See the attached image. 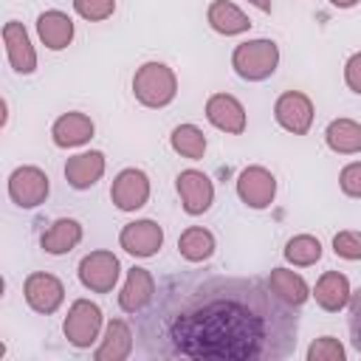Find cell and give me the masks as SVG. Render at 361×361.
I'll use <instances>...</instances> for the list:
<instances>
[{
  "instance_id": "obj_1",
  "label": "cell",
  "mask_w": 361,
  "mask_h": 361,
  "mask_svg": "<svg viewBox=\"0 0 361 361\" xmlns=\"http://www.w3.org/2000/svg\"><path fill=\"white\" fill-rule=\"evenodd\" d=\"M135 338L161 361H282L296 350L299 313L268 279L186 271L135 313Z\"/></svg>"
},
{
  "instance_id": "obj_2",
  "label": "cell",
  "mask_w": 361,
  "mask_h": 361,
  "mask_svg": "<svg viewBox=\"0 0 361 361\" xmlns=\"http://www.w3.org/2000/svg\"><path fill=\"white\" fill-rule=\"evenodd\" d=\"M279 65V48L274 39H248L240 42L231 54V68L245 82L268 79Z\"/></svg>"
},
{
  "instance_id": "obj_3",
  "label": "cell",
  "mask_w": 361,
  "mask_h": 361,
  "mask_svg": "<svg viewBox=\"0 0 361 361\" xmlns=\"http://www.w3.org/2000/svg\"><path fill=\"white\" fill-rule=\"evenodd\" d=\"M133 93L144 107H166L178 93V79L164 62H144L133 76Z\"/></svg>"
},
{
  "instance_id": "obj_4",
  "label": "cell",
  "mask_w": 361,
  "mask_h": 361,
  "mask_svg": "<svg viewBox=\"0 0 361 361\" xmlns=\"http://www.w3.org/2000/svg\"><path fill=\"white\" fill-rule=\"evenodd\" d=\"M62 330H65V338L73 347H79V350L90 347L99 338V330H102V310H99V305H93L90 299H76L71 305L68 316H65Z\"/></svg>"
},
{
  "instance_id": "obj_5",
  "label": "cell",
  "mask_w": 361,
  "mask_h": 361,
  "mask_svg": "<svg viewBox=\"0 0 361 361\" xmlns=\"http://www.w3.org/2000/svg\"><path fill=\"white\" fill-rule=\"evenodd\" d=\"M121 265L113 251H90L79 262V282L93 293H110L118 282Z\"/></svg>"
},
{
  "instance_id": "obj_6",
  "label": "cell",
  "mask_w": 361,
  "mask_h": 361,
  "mask_svg": "<svg viewBox=\"0 0 361 361\" xmlns=\"http://www.w3.org/2000/svg\"><path fill=\"white\" fill-rule=\"evenodd\" d=\"M48 189H51L48 175L39 166H17L8 175V197L23 209H34V206L45 203Z\"/></svg>"
},
{
  "instance_id": "obj_7",
  "label": "cell",
  "mask_w": 361,
  "mask_h": 361,
  "mask_svg": "<svg viewBox=\"0 0 361 361\" xmlns=\"http://www.w3.org/2000/svg\"><path fill=\"white\" fill-rule=\"evenodd\" d=\"M274 118L293 135H305L313 124V102L299 90H285L274 104Z\"/></svg>"
},
{
  "instance_id": "obj_8",
  "label": "cell",
  "mask_w": 361,
  "mask_h": 361,
  "mask_svg": "<svg viewBox=\"0 0 361 361\" xmlns=\"http://www.w3.org/2000/svg\"><path fill=\"white\" fill-rule=\"evenodd\" d=\"M23 293H25V302H28L31 310L48 316V313H56L59 310V305L65 299V285L54 274L37 271V274H28L25 276Z\"/></svg>"
},
{
  "instance_id": "obj_9",
  "label": "cell",
  "mask_w": 361,
  "mask_h": 361,
  "mask_svg": "<svg viewBox=\"0 0 361 361\" xmlns=\"http://www.w3.org/2000/svg\"><path fill=\"white\" fill-rule=\"evenodd\" d=\"M237 195L251 209H268L276 195V178L265 166H245L237 178Z\"/></svg>"
},
{
  "instance_id": "obj_10",
  "label": "cell",
  "mask_w": 361,
  "mask_h": 361,
  "mask_svg": "<svg viewBox=\"0 0 361 361\" xmlns=\"http://www.w3.org/2000/svg\"><path fill=\"white\" fill-rule=\"evenodd\" d=\"M110 197H113L116 209L135 212L149 197V178L141 169H121L110 186Z\"/></svg>"
},
{
  "instance_id": "obj_11",
  "label": "cell",
  "mask_w": 361,
  "mask_h": 361,
  "mask_svg": "<svg viewBox=\"0 0 361 361\" xmlns=\"http://www.w3.org/2000/svg\"><path fill=\"white\" fill-rule=\"evenodd\" d=\"M175 186H178V195H180V203H183L186 214L209 212V206L214 200V186H212L209 175H203L197 169H183L175 180Z\"/></svg>"
},
{
  "instance_id": "obj_12",
  "label": "cell",
  "mask_w": 361,
  "mask_h": 361,
  "mask_svg": "<svg viewBox=\"0 0 361 361\" xmlns=\"http://www.w3.org/2000/svg\"><path fill=\"white\" fill-rule=\"evenodd\" d=\"M118 243L133 257H152L164 245V231L155 220H135V223H127L121 228Z\"/></svg>"
},
{
  "instance_id": "obj_13",
  "label": "cell",
  "mask_w": 361,
  "mask_h": 361,
  "mask_svg": "<svg viewBox=\"0 0 361 361\" xmlns=\"http://www.w3.org/2000/svg\"><path fill=\"white\" fill-rule=\"evenodd\" d=\"M3 42H6V56L11 62V68L17 73H34L37 68V51L28 39V31L23 28V23L8 20L3 25Z\"/></svg>"
},
{
  "instance_id": "obj_14",
  "label": "cell",
  "mask_w": 361,
  "mask_h": 361,
  "mask_svg": "<svg viewBox=\"0 0 361 361\" xmlns=\"http://www.w3.org/2000/svg\"><path fill=\"white\" fill-rule=\"evenodd\" d=\"M155 290H158V285H155V279H152V274L147 268H130L127 282H124V288L118 293V307L124 313L135 316V313H141L152 302Z\"/></svg>"
},
{
  "instance_id": "obj_15",
  "label": "cell",
  "mask_w": 361,
  "mask_h": 361,
  "mask_svg": "<svg viewBox=\"0 0 361 361\" xmlns=\"http://www.w3.org/2000/svg\"><path fill=\"white\" fill-rule=\"evenodd\" d=\"M206 118L217 130L231 133V135H240L245 130V107L234 96H228V93L209 96V102H206Z\"/></svg>"
},
{
  "instance_id": "obj_16",
  "label": "cell",
  "mask_w": 361,
  "mask_h": 361,
  "mask_svg": "<svg viewBox=\"0 0 361 361\" xmlns=\"http://www.w3.org/2000/svg\"><path fill=\"white\" fill-rule=\"evenodd\" d=\"M37 34H39V39H42L45 48L62 51V48H68L71 39H73V20H71L65 11H56V8L42 11V14L37 17Z\"/></svg>"
},
{
  "instance_id": "obj_17",
  "label": "cell",
  "mask_w": 361,
  "mask_h": 361,
  "mask_svg": "<svg viewBox=\"0 0 361 361\" xmlns=\"http://www.w3.org/2000/svg\"><path fill=\"white\" fill-rule=\"evenodd\" d=\"M102 175H104V155L99 149L79 152L65 164V178L73 189H90Z\"/></svg>"
},
{
  "instance_id": "obj_18",
  "label": "cell",
  "mask_w": 361,
  "mask_h": 361,
  "mask_svg": "<svg viewBox=\"0 0 361 361\" xmlns=\"http://www.w3.org/2000/svg\"><path fill=\"white\" fill-rule=\"evenodd\" d=\"M313 296H316V305H319L322 310L336 313V310H341L344 305H350V296H353L350 279H347L344 274H338V271H324V274L319 276V282H316Z\"/></svg>"
},
{
  "instance_id": "obj_19",
  "label": "cell",
  "mask_w": 361,
  "mask_h": 361,
  "mask_svg": "<svg viewBox=\"0 0 361 361\" xmlns=\"http://www.w3.org/2000/svg\"><path fill=\"white\" fill-rule=\"evenodd\" d=\"M51 135H54V144L62 147V149L87 144L93 138V121L85 113H65L54 121Z\"/></svg>"
},
{
  "instance_id": "obj_20",
  "label": "cell",
  "mask_w": 361,
  "mask_h": 361,
  "mask_svg": "<svg viewBox=\"0 0 361 361\" xmlns=\"http://www.w3.org/2000/svg\"><path fill=\"white\" fill-rule=\"evenodd\" d=\"M130 353H133V330L127 322L113 319L104 327V338H102L99 350L93 353V358L96 361H124V358H130Z\"/></svg>"
},
{
  "instance_id": "obj_21",
  "label": "cell",
  "mask_w": 361,
  "mask_h": 361,
  "mask_svg": "<svg viewBox=\"0 0 361 361\" xmlns=\"http://www.w3.org/2000/svg\"><path fill=\"white\" fill-rule=\"evenodd\" d=\"M206 20L217 34H226V37H234V34H243L251 28V20L228 0H214L206 11Z\"/></svg>"
},
{
  "instance_id": "obj_22",
  "label": "cell",
  "mask_w": 361,
  "mask_h": 361,
  "mask_svg": "<svg viewBox=\"0 0 361 361\" xmlns=\"http://www.w3.org/2000/svg\"><path fill=\"white\" fill-rule=\"evenodd\" d=\"M324 141L338 155L361 152V124L353 118H333L324 130Z\"/></svg>"
},
{
  "instance_id": "obj_23",
  "label": "cell",
  "mask_w": 361,
  "mask_h": 361,
  "mask_svg": "<svg viewBox=\"0 0 361 361\" xmlns=\"http://www.w3.org/2000/svg\"><path fill=\"white\" fill-rule=\"evenodd\" d=\"M82 240V226L71 217H59L51 223V228L42 234V248L48 254H68L79 245Z\"/></svg>"
},
{
  "instance_id": "obj_24",
  "label": "cell",
  "mask_w": 361,
  "mask_h": 361,
  "mask_svg": "<svg viewBox=\"0 0 361 361\" xmlns=\"http://www.w3.org/2000/svg\"><path fill=\"white\" fill-rule=\"evenodd\" d=\"M268 285H271V290H274L279 299H285V302L293 305V307H302V305L307 302V296H310L307 282H305L296 271H288V268H274L271 276H268Z\"/></svg>"
},
{
  "instance_id": "obj_25",
  "label": "cell",
  "mask_w": 361,
  "mask_h": 361,
  "mask_svg": "<svg viewBox=\"0 0 361 361\" xmlns=\"http://www.w3.org/2000/svg\"><path fill=\"white\" fill-rule=\"evenodd\" d=\"M178 251L183 259L189 262H203L214 254V234L203 226H189L180 237H178Z\"/></svg>"
},
{
  "instance_id": "obj_26",
  "label": "cell",
  "mask_w": 361,
  "mask_h": 361,
  "mask_svg": "<svg viewBox=\"0 0 361 361\" xmlns=\"http://www.w3.org/2000/svg\"><path fill=\"white\" fill-rule=\"evenodd\" d=\"M169 144H172V149H175L178 155H183V158H189V161H200L203 152H206V135H203V130L195 127V124H180V127H175L172 135H169Z\"/></svg>"
},
{
  "instance_id": "obj_27",
  "label": "cell",
  "mask_w": 361,
  "mask_h": 361,
  "mask_svg": "<svg viewBox=\"0 0 361 361\" xmlns=\"http://www.w3.org/2000/svg\"><path fill=\"white\" fill-rule=\"evenodd\" d=\"M285 259L293 262V265H299V268L313 265V262L322 259V243L316 237H310V234H296L285 245Z\"/></svg>"
},
{
  "instance_id": "obj_28",
  "label": "cell",
  "mask_w": 361,
  "mask_h": 361,
  "mask_svg": "<svg viewBox=\"0 0 361 361\" xmlns=\"http://www.w3.org/2000/svg\"><path fill=\"white\" fill-rule=\"evenodd\" d=\"M307 361H344V347L333 336H322L307 347Z\"/></svg>"
},
{
  "instance_id": "obj_29",
  "label": "cell",
  "mask_w": 361,
  "mask_h": 361,
  "mask_svg": "<svg viewBox=\"0 0 361 361\" xmlns=\"http://www.w3.org/2000/svg\"><path fill=\"white\" fill-rule=\"evenodd\" d=\"M73 8L82 20L99 23V20H107L116 11V0H73Z\"/></svg>"
},
{
  "instance_id": "obj_30",
  "label": "cell",
  "mask_w": 361,
  "mask_h": 361,
  "mask_svg": "<svg viewBox=\"0 0 361 361\" xmlns=\"http://www.w3.org/2000/svg\"><path fill=\"white\" fill-rule=\"evenodd\" d=\"M333 251L341 259H361V231H338L333 237Z\"/></svg>"
},
{
  "instance_id": "obj_31",
  "label": "cell",
  "mask_w": 361,
  "mask_h": 361,
  "mask_svg": "<svg viewBox=\"0 0 361 361\" xmlns=\"http://www.w3.org/2000/svg\"><path fill=\"white\" fill-rule=\"evenodd\" d=\"M338 186H341L344 195H350V197H361V161L347 164V166L341 169V175H338Z\"/></svg>"
},
{
  "instance_id": "obj_32",
  "label": "cell",
  "mask_w": 361,
  "mask_h": 361,
  "mask_svg": "<svg viewBox=\"0 0 361 361\" xmlns=\"http://www.w3.org/2000/svg\"><path fill=\"white\" fill-rule=\"evenodd\" d=\"M350 341L361 353V288L350 296Z\"/></svg>"
},
{
  "instance_id": "obj_33",
  "label": "cell",
  "mask_w": 361,
  "mask_h": 361,
  "mask_svg": "<svg viewBox=\"0 0 361 361\" xmlns=\"http://www.w3.org/2000/svg\"><path fill=\"white\" fill-rule=\"evenodd\" d=\"M344 82L353 93H361V51L344 62Z\"/></svg>"
},
{
  "instance_id": "obj_34",
  "label": "cell",
  "mask_w": 361,
  "mask_h": 361,
  "mask_svg": "<svg viewBox=\"0 0 361 361\" xmlns=\"http://www.w3.org/2000/svg\"><path fill=\"white\" fill-rule=\"evenodd\" d=\"M330 3H333L336 8H353V6L358 3V0H330Z\"/></svg>"
},
{
  "instance_id": "obj_35",
  "label": "cell",
  "mask_w": 361,
  "mask_h": 361,
  "mask_svg": "<svg viewBox=\"0 0 361 361\" xmlns=\"http://www.w3.org/2000/svg\"><path fill=\"white\" fill-rule=\"evenodd\" d=\"M248 3H254L259 11H271V3H274V0H248Z\"/></svg>"
}]
</instances>
